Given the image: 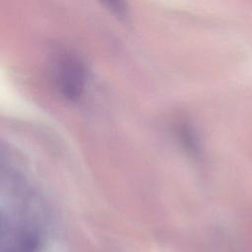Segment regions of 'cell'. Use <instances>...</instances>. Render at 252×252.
<instances>
[{"instance_id":"6da1fadb","label":"cell","mask_w":252,"mask_h":252,"mask_svg":"<svg viewBox=\"0 0 252 252\" xmlns=\"http://www.w3.org/2000/svg\"><path fill=\"white\" fill-rule=\"evenodd\" d=\"M41 248L42 235L34 225H2L0 252H40Z\"/></svg>"},{"instance_id":"7a4b0ae2","label":"cell","mask_w":252,"mask_h":252,"mask_svg":"<svg viewBox=\"0 0 252 252\" xmlns=\"http://www.w3.org/2000/svg\"><path fill=\"white\" fill-rule=\"evenodd\" d=\"M58 84L61 94L69 99L77 98L83 89L85 70L82 62L73 55H61L58 62Z\"/></svg>"}]
</instances>
